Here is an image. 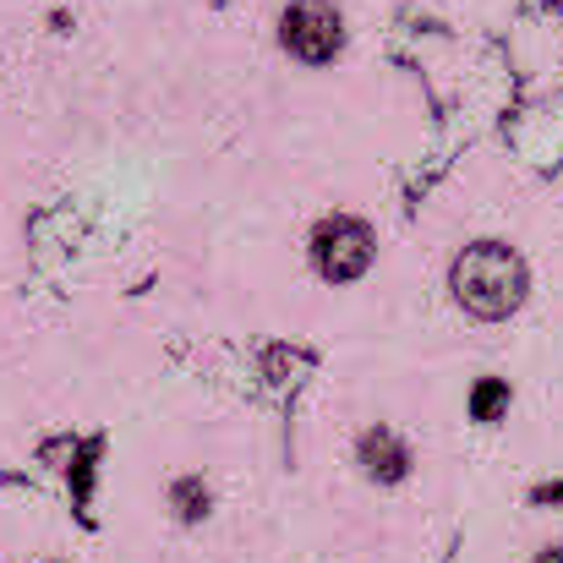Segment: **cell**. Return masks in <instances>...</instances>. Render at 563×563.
I'll return each mask as SVG.
<instances>
[{"instance_id": "obj_1", "label": "cell", "mask_w": 563, "mask_h": 563, "mask_svg": "<svg viewBox=\"0 0 563 563\" xmlns=\"http://www.w3.org/2000/svg\"><path fill=\"white\" fill-rule=\"evenodd\" d=\"M454 296L476 318H509L526 301V263L509 246L482 241L454 263Z\"/></svg>"}, {"instance_id": "obj_2", "label": "cell", "mask_w": 563, "mask_h": 563, "mask_svg": "<svg viewBox=\"0 0 563 563\" xmlns=\"http://www.w3.org/2000/svg\"><path fill=\"white\" fill-rule=\"evenodd\" d=\"M312 263H318V274L334 279V285L362 279L367 263H373V230H367L362 219H351V213L323 219L318 235H312Z\"/></svg>"}, {"instance_id": "obj_3", "label": "cell", "mask_w": 563, "mask_h": 563, "mask_svg": "<svg viewBox=\"0 0 563 563\" xmlns=\"http://www.w3.org/2000/svg\"><path fill=\"white\" fill-rule=\"evenodd\" d=\"M279 44H285L296 60H307V66L334 60L340 44H345L340 11H334L329 0H296V5L285 11V22H279Z\"/></svg>"}, {"instance_id": "obj_4", "label": "cell", "mask_w": 563, "mask_h": 563, "mask_svg": "<svg viewBox=\"0 0 563 563\" xmlns=\"http://www.w3.org/2000/svg\"><path fill=\"white\" fill-rule=\"evenodd\" d=\"M362 465H367L373 482H405V471H410V449H405L388 427H377V432L362 438Z\"/></svg>"}, {"instance_id": "obj_5", "label": "cell", "mask_w": 563, "mask_h": 563, "mask_svg": "<svg viewBox=\"0 0 563 563\" xmlns=\"http://www.w3.org/2000/svg\"><path fill=\"white\" fill-rule=\"evenodd\" d=\"M498 405H504V383H482L476 388V416H498Z\"/></svg>"}, {"instance_id": "obj_6", "label": "cell", "mask_w": 563, "mask_h": 563, "mask_svg": "<svg viewBox=\"0 0 563 563\" xmlns=\"http://www.w3.org/2000/svg\"><path fill=\"white\" fill-rule=\"evenodd\" d=\"M537 563H563V548H548V553H542Z\"/></svg>"}]
</instances>
